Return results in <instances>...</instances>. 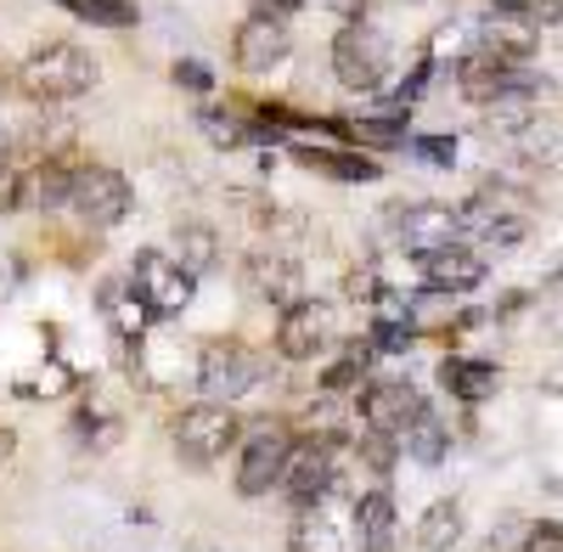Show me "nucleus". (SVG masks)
Listing matches in <instances>:
<instances>
[{"label": "nucleus", "mask_w": 563, "mask_h": 552, "mask_svg": "<svg viewBox=\"0 0 563 552\" xmlns=\"http://www.w3.org/2000/svg\"><path fill=\"white\" fill-rule=\"evenodd\" d=\"M243 434H249V423L238 418V406H220V400H192L169 418V445L192 474H203L220 456H231L243 445Z\"/></svg>", "instance_id": "7ed1b4c3"}, {"label": "nucleus", "mask_w": 563, "mask_h": 552, "mask_svg": "<svg viewBox=\"0 0 563 552\" xmlns=\"http://www.w3.org/2000/svg\"><path fill=\"white\" fill-rule=\"evenodd\" d=\"M74 434L90 440V445H113V440H119V423H113V418H97V411L85 406L79 418H74Z\"/></svg>", "instance_id": "72a5a7b5"}, {"label": "nucleus", "mask_w": 563, "mask_h": 552, "mask_svg": "<svg viewBox=\"0 0 563 552\" xmlns=\"http://www.w3.org/2000/svg\"><path fill=\"white\" fill-rule=\"evenodd\" d=\"M198 130L209 135V142L220 147V153H238V147H265V142H276V130L271 124H260L249 108L243 113H220V108H198Z\"/></svg>", "instance_id": "4be33fe9"}, {"label": "nucleus", "mask_w": 563, "mask_h": 552, "mask_svg": "<svg viewBox=\"0 0 563 552\" xmlns=\"http://www.w3.org/2000/svg\"><path fill=\"white\" fill-rule=\"evenodd\" d=\"M417 339H422V333H417L411 316H384V321H372V333H366L372 355H406Z\"/></svg>", "instance_id": "c85d7f7f"}, {"label": "nucleus", "mask_w": 563, "mask_h": 552, "mask_svg": "<svg viewBox=\"0 0 563 552\" xmlns=\"http://www.w3.org/2000/svg\"><path fill=\"white\" fill-rule=\"evenodd\" d=\"M350 463H355V451L339 440V434H327V429H310L294 440L288 451V468H282V485L276 496L288 501L294 514H310V508H327L344 485H350Z\"/></svg>", "instance_id": "f257e3e1"}, {"label": "nucleus", "mask_w": 563, "mask_h": 552, "mask_svg": "<svg viewBox=\"0 0 563 552\" xmlns=\"http://www.w3.org/2000/svg\"><path fill=\"white\" fill-rule=\"evenodd\" d=\"M490 12H525V18H536L541 29H558L563 23V0H485Z\"/></svg>", "instance_id": "7c9ffc66"}, {"label": "nucleus", "mask_w": 563, "mask_h": 552, "mask_svg": "<svg viewBox=\"0 0 563 552\" xmlns=\"http://www.w3.org/2000/svg\"><path fill=\"white\" fill-rule=\"evenodd\" d=\"M422 164H434V169H451L456 164V135H411L406 142Z\"/></svg>", "instance_id": "2f4dec72"}, {"label": "nucleus", "mask_w": 563, "mask_h": 552, "mask_svg": "<svg viewBox=\"0 0 563 552\" xmlns=\"http://www.w3.org/2000/svg\"><path fill=\"white\" fill-rule=\"evenodd\" d=\"M57 7H68L74 18L97 23V29H135V23H141L135 0H57Z\"/></svg>", "instance_id": "cd10ccee"}, {"label": "nucleus", "mask_w": 563, "mask_h": 552, "mask_svg": "<svg viewBox=\"0 0 563 552\" xmlns=\"http://www.w3.org/2000/svg\"><path fill=\"white\" fill-rule=\"evenodd\" d=\"M299 7H305V0H254V12H282V18L299 12Z\"/></svg>", "instance_id": "c9c22d12"}, {"label": "nucleus", "mask_w": 563, "mask_h": 552, "mask_svg": "<svg viewBox=\"0 0 563 552\" xmlns=\"http://www.w3.org/2000/svg\"><path fill=\"white\" fill-rule=\"evenodd\" d=\"M400 451L411 456L417 468H440L445 456H451V423L434 411V400L417 411V418L406 423V434H400Z\"/></svg>", "instance_id": "5701e85b"}, {"label": "nucleus", "mask_w": 563, "mask_h": 552, "mask_svg": "<svg viewBox=\"0 0 563 552\" xmlns=\"http://www.w3.org/2000/svg\"><path fill=\"white\" fill-rule=\"evenodd\" d=\"M536 119H541V97H536L530 79L501 90V97H490L479 108V130L485 135H525V130H536Z\"/></svg>", "instance_id": "412c9836"}, {"label": "nucleus", "mask_w": 563, "mask_h": 552, "mask_svg": "<svg viewBox=\"0 0 563 552\" xmlns=\"http://www.w3.org/2000/svg\"><path fill=\"white\" fill-rule=\"evenodd\" d=\"M389 243L411 260L434 254V249H451L462 243V209L451 203H434V198H417V203H395L389 209Z\"/></svg>", "instance_id": "9d476101"}, {"label": "nucleus", "mask_w": 563, "mask_h": 552, "mask_svg": "<svg viewBox=\"0 0 563 552\" xmlns=\"http://www.w3.org/2000/svg\"><path fill=\"white\" fill-rule=\"evenodd\" d=\"M350 530L355 552H400V508L389 485H366L350 496Z\"/></svg>", "instance_id": "dca6fc26"}, {"label": "nucleus", "mask_w": 563, "mask_h": 552, "mask_svg": "<svg viewBox=\"0 0 563 552\" xmlns=\"http://www.w3.org/2000/svg\"><path fill=\"white\" fill-rule=\"evenodd\" d=\"M97 316H102V328L113 333V344L130 355V366L141 361V344H147V333H153V310L141 305V294L124 283V276H108V283L97 288Z\"/></svg>", "instance_id": "4468645a"}, {"label": "nucleus", "mask_w": 563, "mask_h": 552, "mask_svg": "<svg viewBox=\"0 0 563 552\" xmlns=\"http://www.w3.org/2000/svg\"><path fill=\"white\" fill-rule=\"evenodd\" d=\"M519 552H563V525L558 519H530V536Z\"/></svg>", "instance_id": "f704fd0d"}, {"label": "nucleus", "mask_w": 563, "mask_h": 552, "mask_svg": "<svg viewBox=\"0 0 563 552\" xmlns=\"http://www.w3.org/2000/svg\"><path fill=\"white\" fill-rule=\"evenodd\" d=\"M97 79H102L97 57H90L85 45H74V40H45V45H34V52L18 63V74H12L18 97L34 102V108L79 102V97H90V90H97Z\"/></svg>", "instance_id": "f03ea898"}, {"label": "nucleus", "mask_w": 563, "mask_h": 552, "mask_svg": "<svg viewBox=\"0 0 563 552\" xmlns=\"http://www.w3.org/2000/svg\"><path fill=\"white\" fill-rule=\"evenodd\" d=\"M366 384H372V344H366V339H361V344H350V350H344V355L321 373V389H327V395H350V389L361 395Z\"/></svg>", "instance_id": "bb28decb"}, {"label": "nucleus", "mask_w": 563, "mask_h": 552, "mask_svg": "<svg viewBox=\"0 0 563 552\" xmlns=\"http://www.w3.org/2000/svg\"><path fill=\"white\" fill-rule=\"evenodd\" d=\"M74 169H79V153L74 158H40V164H29V209H45V214L68 209Z\"/></svg>", "instance_id": "b1692460"}, {"label": "nucleus", "mask_w": 563, "mask_h": 552, "mask_svg": "<svg viewBox=\"0 0 563 552\" xmlns=\"http://www.w3.org/2000/svg\"><path fill=\"white\" fill-rule=\"evenodd\" d=\"M299 169L310 175H327V180H344V187H366V180H384V164L361 153V147H288Z\"/></svg>", "instance_id": "6ab92c4d"}, {"label": "nucleus", "mask_w": 563, "mask_h": 552, "mask_svg": "<svg viewBox=\"0 0 563 552\" xmlns=\"http://www.w3.org/2000/svg\"><path fill=\"white\" fill-rule=\"evenodd\" d=\"M294 57V29L282 12H249L231 34V63L243 74H271Z\"/></svg>", "instance_id": "f8f14e48"}, {"label": "nucleus", "mask_w": 563, "mask_h": 552, "mask_svg": "<svg viewBox=\"0 0 563 552\" xmlns=\"http://www.w3.org/2000/svg\"><path fill=\"white\" fill-rule=\"evenodd\" d=\"M429 406V395H422L411 378H372L361 395H355V423L372 429V434H406V423L417 418V411Z\"/></svg>", "instance_id": "9b49d317"}, {"label": "nucleus", "mask_w": 563, "mask_h": 552, "mask_svg": "<svg viewBox=\"0 0 563 552\" xmlns=\"http://www.w3.org/2000/svg\"><path fill=\"white\" fill-rule=\"evenodd\" d=\"M462 501H429L422 508V519H417V530H411V541L422 547V552H456V541H462Z\"/></svg>", "instance_id": "a878e982"}, {"label": "nucleus", "mask_w": 563, "mask_h": 552, "mask_svg": "<svg viewBox=\"0 0 563 552\" xmlns=\"http://www.w3.org/2000/svg\"><path fill=\"white\" fill-rule=\"evenodd\" d=\"M12 451H18V434H12V429H0V463H7Z\"/></svg>", "instance_id": "e433bc0d"}, {"label": "nucleus", "mask_w": 563, "mask_h": 552, "mask_svg": "<svg viewBox=\"0 0 563 552\" xmlns=\"http://www.w3.org/2000/svg\"><path fill=\"white\" fill-rule=\"evenodd\" d=\"M440 389L451 400H462V406H485L501 389V366L479 361V355H445L440 361Z\"/></svg>", "instance_id": "aec40b11"}, {"label": "nucleus", "mask_w": 563, "mask_h": 552, "mask_svg": "<svg viewBox=\"0 0 563 552\" xmlns=\"http://www.w3.org/2000/svg\"><path fill=\"white\" fill-rule=\"evenodd\" d=\"M474 52L525 68L541 52V23L525 12H485V18H474Z\"/></svg>", "instance_id": "f3484780"}, {"label": "nucleus", "mask_w": 563, "mask_h": 552, "mask_svg": "<svg viewBox=\"0 0 563 552\" xmlns=\"http://www.w3.org/2000/svg\"><path fill=\"white\" fill-rule=\"evenodd\" d=\"M265 373H271V361H265L254 344H243V339H203L192 384H198L203 400L238 406V400H249V395L265 384Z\"/></svg>", "instance_id": "20e7f679"}, {"label": "nucleus", "mask_w": 563, "mask_h": 552, "mask_svg": "<svg viewBox=\"0 0 563 552\" xmlns=\"http://www.w3.org/2000/svg\"><path fill=\"white\" fill-rule=\"evenodd\" d=\"M169 79H175L180 90H198V97H209V90H214V68L198 63V57H180V63L169 68Z\"/></svg>", "instance_id": "473e14b6"}, {"label": "nucleus", "mask_w": 563, "mask_h": 552, "mask_svg": "<svg viewBox=\"0 0 563 552\" xmlns=\"http://www.w3.org/2000/svg\"><path fill=\"white\" fill-rule=\"evenodd\" d=\"M294 429L288 418H260L243 445H238V468H231V490H238L243 501H260L282 485V468H288V451H294Z\"/></svg>", "instance_id": "423d86ee"}, {"label": "nucleus", "mask_w": 563, "mask_h": 552, "mask_svg": "<svg viewBox=\"0 0 563 552\" xmlns=\"http://www.w3.org/2000/svg\"><path fill=\"white\" fill-rule=\"evenodd\" d=\"M333 344H339V305H333V299H310V294H305L294 310L276 316V333H271L276 361L310 366V361H321Z\"/></svg>", "instance_id": "0eeeda50"}, {"label": "nucleus", "mask_w": 563, "mask_h": 552, "mask_svg": "<svg viewBox=\"0 0 563 552\" xmlns=\"http://www.w3.org/2000/svg\"><path fill=\"white\" fill-rule=\"evenodd\" d=\"M68 209L90 225V232H108V225L130 220L135 209V192H130V180L113 169V164H97V158H79L74 169V198Z\"/></svg>", "instance_id": "1a4fd4ad"}, {"label": "nucleus", "mask_w": 563, "mask_h": 552, "mask_svg": "<svg viewBox=\"0 0 563 552\" xmlns=\"http://www.w3.org/2000/svg\"><path fill=\"white\" fill-rule=\"evenodd\" d=\"M411 265H417V276H422V294H445V299L474 294L485 276H490V260H485L474 243L434 249V254H422V260H411Z\"/></svg>", "instance_id": "2eb2a0df"}, {"label": "nucleus", "mask_w": 563, "mask_h": 552, "mask_svg": "<svg viewBox=\"0 0 563 552\" xmlns=\"http://www.w3.org/2000/svg\"><path fill=\"white\" fill-rule=\"evenodd\" d=\"M124 283L141 294V305H147L158 321H175L186 305L198 299V276L186 271L169 249H141L130 260V271H124Z\"/></svg>", "instance_id": "6e6552de"}, {"label": "nucleus", "mask_w": 563, "mask_h": 552, "mask_svg": "<svg viewBox=\"0 0 563 552\" xmlns=\"http://www.w3.org/2000/svg\"><path fill=\"white\" fill-rule=\"evenodd\" d=\"M288 552H355L350 508L339 514L333 501H327V508L294 514V525H288Z\"/></svg>", "instance_id": "a211bd4d"}, {"label": "nucleus", "mask_w": 563, "mask_h": 552, "mask_svg": "<svg viewBox=\"0 0 563 552\" xmlns=\"http://www.w3.org/2000/svg\"><path fill=\"white\" fill-rule=\"evenodd\" d=\"M169 254L192 271V276H209L220 265V232L209 220H180L175 225V238H169Z\"/></svg>", "instance_id": "393cba45"}, {"label": "nucleus", "mask_w": 563, "mask_h": 552, "mask_svg": "<svg viewBox=\"0 0 563 552\" xmlns=\"http://www.w3.org/2000/svg\"><path fill=\"white\" fill-rule=\"evenodd\" d=\"M243 288L282 316V310H294V305L305 299V265H299L288 249H271V243H265V249H254V254L243 260Z\"/></svg>", "instance_id": "ddd939ff"}, {"label": "nucleus", "mask_w": 563, "mask_h": 552, "mask_svg": "<svg viewBox=\"0 0 563 552\" xmlns=\"http://www.w3.org/2000/svg\"><path fill=\"white\" fill-rule=\"evenodd\" d=\"M327 63H333V79L350 90V97H372V90H384L389 85V68H395V52H389V40L378 23H344L333 34V45H327Z\"/></svg>", "instance_id": "39448f33"}, {"label": "nucleus", "mask_w": 563, "mask_h": 552, "mask_svg": "<svg viewBox=\"0 0 563 552\" xmlns=\"http://www.w3.org/2000/svg\"><path fill=\"white\" fill-rule=\"evenodd\" d=\"M29 209V158L0 164V214H18Z\"/></svg>", "instance_id": "c756f323"}]
</instances>
